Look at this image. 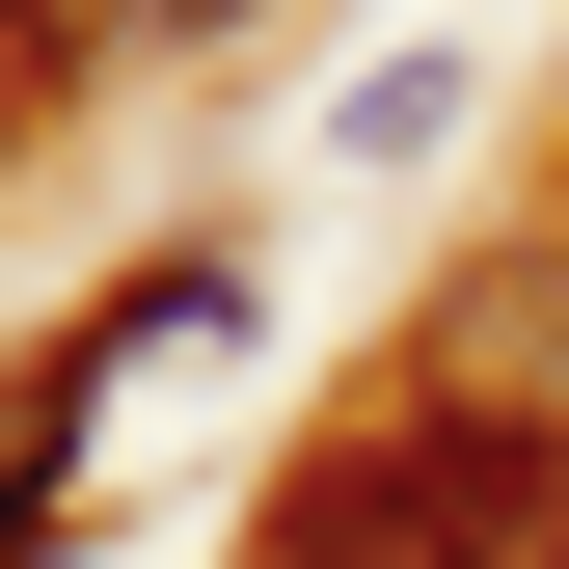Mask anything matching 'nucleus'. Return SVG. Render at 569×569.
<instances>
[{
  "label": "nucleus",
  "mask_w": 569,
  "mask_h": 569,
  "mask_svg": "<svg viewBox=\"0 0 569 569\" xmlns=\"http://www.w3.org/2000/svg\"><path fill=\"white\" fill-rule=\"evenodd\" d=\"M271 569H569V435L542 407H407L271 488Z\"/></svg>",
  "instance_id": "nucleus-1"
},
{
  "label": "nucleus",
  "mask_w": 569,
  "mask_h": 569,
  "mask_svg": "<svg viewBox=\"0 0 569 569\" xmlns=\"http://www.w3.org/2000/svg\"><path fill=\"white\" fill-rule=\"evenodd\" d=\"M109 352H136V326H54L28 380H0V569H28V542H54V488H82V435H109Z\"/></svg>",
  "instance_id": "nucleus-2"
},
{
  "label": "nucleus",
  "mask_w": 569,
  "mask_h": 569,
  "mask_svg": "<svg viewBox=\"0 0 569 569\" xmlns=\"http://www.w3.org/2000/svg\"><path fill=\"white\" fill-rule=\"evenodd\" d=\"M82 28H109V0H0V54H82Z\"/></svg>",
  "instance_id": "nucleus-3"
},
{
  "label": "nucleus",
  "mask_w": 569,
  "mask_h": 569,
  "mask_svg": "<svg viewBox=\"0 0 569 569\" xmlns=\"http://www.w3.org/2000/svg\"><path fill=\"white\" fill-rule=\"evenodd\" d=\"M163 28H218V0H163Z\"/></svg>",
  "instance_id": "nucleus-4"
}]
</instances>
